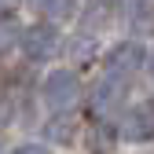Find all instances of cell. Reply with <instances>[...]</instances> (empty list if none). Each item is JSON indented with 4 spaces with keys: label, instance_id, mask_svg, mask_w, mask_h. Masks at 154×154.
<instances>
[{
    "label": "cell",
    "instance_id": "cell-1",
    "mask_svg": "<svg viewBox=\"0 0 154 154\" xmlns=\"http://www.w3.org/2000/svg\"><path fill=\"white\" fill-rule=\"evenodd\" d=\"M77 99H81V81H77V73H70V70L48 73V81H44V103L55 114H66L70 106H77Z\"/></svg>",
    "mask_w": 154,
    "mask_h": 154
},
{
    "label": "cell",
    "instance_id": "cell-2",
    "mask_svg": "<svg viewBox=\"0 0 154 154\" xmlns=\"http://www.w3.org/2000/svg\"><path fill=\"white\" fill-rule=\"evenodd\" d=\"M154 136V103H136L121 118V140L128 143H147Z\"/></svg>",
    "mask_w": 154,
    "mask_h": 154
},
{
    "label": "cell",
    "instance_id": "cell-3",
    "mask_svg": "<svg viewBox=\"0 0 154 154\" xmlns=\"http://www.w3.org/2000/svg\"><path fill=\"white\" fill-rule=\"evenodd\" d=\"M143 63H147V51H143L136 41H121V44H114V48L106 51V70H110V73H118V77L136 73Z\"/></svg>",
    "mask_w": 154,
    "mask_h": 154
},
{
    "label": "cell",
    "instance_id": "cell-4",
    "mask_svg": "<svg viewBox=\"0 0 154 154\" xmlns=\"http://www.w3.org/2000/svg\"><path fill=\"white\" fill-rule=\"evenodd\" d=\"M22 48L29 59H48L51 51H59V33L51 26H29L22 33Z\"/></svg>",
    "mask_w": 154,
    "mask_h": 154
},
{
    "label": "cell",
    "instance_id": "cell-5",
    "mask_svg": "<svg viewBox=\"0 0 154 154\" xmlns=\"http://www.w3.org/2000/svg\"><path fill=\"white\" fill-rule=\"evenodd\" d=\"M125 99V81H118V77H106V81L95 85L92 92V106L99 110V114H110V110H118Z\"/></svg>",
    "mask_w": 154,
    "mask_h": 154
},
{
    "label": "cell",
    "instance_id": "cell-6",
    "mask_svg": "<svg viewBox=\"0 0 154 154\" xmlns=\"http://www.w3.org/2000/svg\"><path fill=\"white\" fill-rule=\"evenodd\" d=\"M128 22L140 33H154V0H132L128 4Z\"/></svg>",
    "mask_w": 154,
    "mask_h": 154
},
{
    "label": "cell",
    "instance_id": "cell-7",
    "mask_svg": "<svg viewBox=\"0 0 154 154\" xmlns=\"http://www.w3.org/2000/svg\"><path fill=\"white\" fill-rule=\"evenodd\" d=\"M85 143H88V154H110V150H114V132L99 125V128H92V132H88V140H85Z\"/></svg>",
    "mask_w": 154,
    "mask_h": 154
},
{
    "label": "cell",
    "instance_id": "cell-8",
    "mask_svg": "<svg viewBox=\"0 0 154 154\" xmlns=\"http://www.w3.org/2000/svg\"><path fill=\"white\" fill-rule=\"evenodd\" d=\"M51 136H59V143H70L73 125H70V121H55V125H51Z\"/></svg>",
    "mask_w": 154,
    "mask_h": 154
},
{
    "label": "cell",
    "instance_id": "cell-9",
    "mask_svg": "<svg viewBox=\"0 0 154 154\" xmlns=\"http://www.w3.org/2000/svg\"><path fill=\"white\" fill-rule=\"evenodd\" d=\"M11 41H15V26L11 22H0V51H4Z\"/></svg>",
    "mask_w": 154,
    "mask_h": 154
},
{
    "label": "cell",
    "instance_id": "cell-10",
    "mask_svg": "<svg viewBox=\"0 0 154 154\" xmlns=\"http://www.w3.org/2000/svg\"><path fill=\"white\" fill-rule=\"evenodd\" d=\"M11 154H48V147H41V143H22V147H15Z\"/></svg>",
    "mask_w": 154,
    "mask_h": 154
},
{
    "label": "cell",
    "instance_id": "cell-11",
    "mask_svg": "<svg viewBox=\"0 0 154 154\" xmlns=\"http://www.w3.org/2000/svg\"><path fill=\"white\" fill-rule=\"evenodd\" d=\"M29 4H33V8H41V11H51V8H55V0H29Z\"/></svg>",
    "mask_w": 154,
    "mask_h": 154
},
{
    "label": "cell",
    "instance_id": "cell-12",
    "mask_svg": "<svg viewBox=\"0 0 154 154\" xmlns=\"http://www.w3.org/2000/svg\"><path fill=\"white\" fill-rule=\"evenodd\" d=\"M8 110H11V106H8V99H4V92H0V121L8 118Z\"/></svg>",
    "mask_w": 154,
    "mask_h": 154
},
{
    "label": "cell",
    "instance_id": "cell-13",
    "mask_svg": "<svg viewBox=\"0 0 154 154\" xmlns=\"http://www.w3.org/2000/svg\"><path fill=\"white\" fill-rule=\"evenodd\" d=\"M11 4H15V0H0V8H11Z\"/></svg>",
    "mask_w": 154,
    "mask_h": 154
},
{
    "label": "cell",
    "instance_id": "cell-14",
    "mask_svg": "<svg viewBox=\"0 0 154 154\" xmlns=\"http://www.w3.org/2000/svg\"><path fill=\"white\" fill-rule=\"evenodd\" d=\"M150 77H154V55H150Z\"/></svg>",
    "mask_w": 154,
    "mask_h": 154
},
{
    "label": "cell",
    "instance_id": "cell-15",
    "mask_svg": "<svg viewBox=\"0 0 154 154\" xmlns=\"http://www.w3.org/2000/svg\"><path fill=\"white\" fill-rule=\"evenodd\" d=\"M0 154H8V147H4V143H0Z\"/></svg>",
    "mask_w": 154,
    "mask_h": 154
}]
</instances>
